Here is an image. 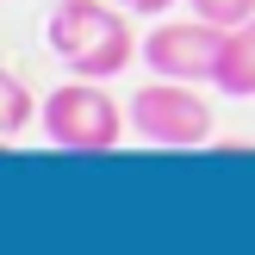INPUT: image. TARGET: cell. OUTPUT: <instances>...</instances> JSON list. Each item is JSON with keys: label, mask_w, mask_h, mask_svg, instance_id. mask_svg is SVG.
Here are the masks:
<instances>
[{"label": "cell", "mask_w": 255, "mask_h": 255, "mask_svg": "<svg viewBox=\"0 0 255 255\" xmlns=\"http://www.w3.org/2000/svg\"><path fill=\"white\" fill-rule=\"evenodd\" d=\"M218 94H231V100H249L255 94V19L243 25H231L224 31V62H218Z\"/></svg>", "instance_id": "5"}, {"label": "cell", "mask_w": 255, "mask_h": 255, "mask_svg": "<svg viewBox=\"0 0 255 255\" xmlns=\"http://www.w3.org/2000/svg\"><path fill=\"white\" fill-rule=\"evenodd\" d=\"M44 37L62 56V69L81 75V81H112L119 69H131L143 56V44L131 37V19L112 12L106 0H56Z\"/></svg>", "instance_id": "1"}, {"label": "cell", "mask_w": 255, "mask_h": 255, "mask_svg": "<svg viewBox=\"0 0 255 255\" xmlns=\"http://www.w3.org/2000/svg\"><path fill=\"white\" fill-rule=\"evenodd\" d=\"M187 6H193L199 19H212V25H243V19H255V0H187Z\"/></svg>", "instance_id": "7"}, {"label": "cell", "mask_w": 255, "mask_h": 255, "mask_svg": "<svg viewBox=\"0 0 255 255\" xmlns=\"http://www.w3.org/2000/svg\"><path fill=\"white\" fill-rule=\"evenodd\" d=\"M0 100H6V112H0V137H25V125H31V87L19 81V75H0Z\"/></svg>", "instance_id": "6"}, {"label": "cell", "mask_w": 255, "mask_h": 255, "mask_svg": "<svg viewBox=\"0 0 255 255\" xmlns=\"http://www.w3.org/2000/svg\"><path fill=\"white\" fill-rule=\"evenodd\" d=\"M131 131L162 149H193L212 137V100H199V81H168L156 75L131 94Z\"/></svg>", "instance_id": "3"}, {"label": "cell", "mask_w": 255, "mask_h": 255, "mask_svg": "<svg viewBox=\"0 0 255 255\" xmlns=\"http://www.w3.org/2000/svg\"><path fill=\"white\" fill-rule=\"evenodd\" d=\"M125 6H131V12H168L174 0H125Z\"/></svg>", "instance_id": "8"}, {"label": "cell", "mask_w": 255, "mask_h": 255, "mask_svg": "<svg viewBox=\"0 0 255 255\" xmlns=\"http://www.w3.org/2000/svg\"><path fill=\"white\" fill-rule=\"evenodd\" d=\"M44 131L56 149H75V156H100V149H119L125 137V112L119 100L106 94L100 81H62L44 94Z\"/></svg>", "instance_id": "2"}, {"label": "cell", "mask_w": 255, "mask_h": 255, "mask_svg": "<svg viewBox=\"0 0 255 255\" xmlns=\"http://www.w3.org/2000/svg\"><path fill=\"white\" fill-rule=\"evenodd\" d=\"M224 31L231 25H212V19H181V25H156L143 37V62L149 75H168V81H218V62H224Z\"/></svg>", "instance_id": "4"}]
</instances>
